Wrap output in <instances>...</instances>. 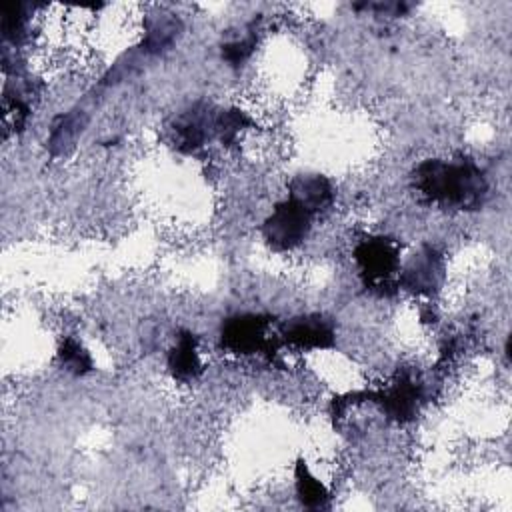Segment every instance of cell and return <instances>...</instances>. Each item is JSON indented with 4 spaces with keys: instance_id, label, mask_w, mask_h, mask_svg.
Segmentation results:
<instances>
[{
    "instance_id": "obj_1",
    "label": "cell",
    "mask_w": 512,
    "mask_h": 512,
    "mask_svg": "<svg viewBox=\"0 0 512 512\" xmlns=\"http://www.w3.org/2000/svg\"><path fill=\"white\" fill-rule=\"evenodd\" d=\"M414 184L426 200L462 210L480 206L488 190L480 168L464 160H426L414 170Z\"/></svg>"
},
{
    "instance_id": "obj_2",
    "label": "cell",
    "mask_w": 512,
    "mask_h": 512,
    "mask_svg": "<svg viewBox=\"0 0 512 512\" xmlns=\"http://www.w3.org/2000/svg\"><path fill=\"white\" fill-rule=\"evenodd\" d=\"M312 216V212L288 196L286 200L278 202L272 214L264 220L262 236L276 250H292L308 236Z\"/></svg>"
},
{
    "instance_id": "obj_3",
    "label": "cell",
    "mask_w": 512,
    "mask_h": 512,
    "mask_svg": "<svg viewBox=\"0 0 512 512\" xmlns=\"http://www.w3.org/2000/svg\"><path fill=\"white\" fill-rule=\"evenodd\" d=\"M354 260L366 284L384 288L398 270L400 258L394 240L384 236H372L362 240L354 250Z\"/></svg>"
},
{
    "instance_id": "obj_4",
    "label": "cell",
    "mask_w": 512,
    "mask_h": 512,
    "mask_svg": "<svg viewBox=\"0 0 512 512\" xmlns=\"http://www.w3.org/2000/svg\"><path fill=\"white\" fill-rule=\"evenodd\" d=\"M222 346L236 354H252L268 348V320L258 314L232 316L222 324Z\"/></svg>"
},
{
    "instance_id": "obj_5",
    "label": "cell",
    "mask_w": 512,
    "mask_h": 512,
    "mask_svg": "<svg viewBox=\"0 0 512 512\" xmlns=\"http://www.w3.org/2000/svg\"><path fill=\"white\" fill-rule=\"evenodd\" d=\"M442 278V256L430 246H424L420 252H416L400 272V284L416 294H432L442 284Z\"/></svg>"
},
{
    "instance_id": "obj_6",
    "label": "cell",
    "mask_w": 512,
    "mask_h": 512,
    "mask_svg": "<svg viewBox=\"0 0 512 512\" xmlns=\"http://www.w3.org/2000/svg\"><path fill=\"white\" fill-rule=\"evenodd\" d=\"M216 114L206 106H194L182 114L174 124L176 144L182 152H194L204 146V142L216 134Z\"/></svg>"
},
{
    "instance_id": "obj_7",
    "label": "cell",
    "mask_w": 512,
    "mask_h": 512,
    "mask_svg": "<svg viewBox=\"0 0 512 512\" xmlns=\"http://www.w3.org/2000/svg\"><path fill=\"white\" fill-rule=\"evenodd\" d=\"M282 336L288 344L298 348H330L334 344V330L322 316H302L284 328Z\"/></svg>"
},
{
    "instance_id": "obj_8",
    "label": "cell",
    "mask_w": 512,
    "mask_h": 512,
    "mask_svg": "<svg viewBox=\"0 0 512 512\" xmlns=\"http://www.w3.org/2000/svg\"><path fill=\"white\" fill-rule=\"evenodd\" d=\"M374 400L380 402L382 410L396 420H410L416 412V402L420 396V390L412 378L402 376L396 380L388 390L370 392Z\"/></svg>"
},
{
    "instance_id": "obj_9",
    "label": "cell",
    "mask_w": 512,
    "mask_h": 512,
    "mask_svg": "<svg viewBox=\"0 0 512 512\" xmlns=\"http://www.w3.org/2000/svg\"><path fill=\"white\" fill-rule=\"evenodd\" d=\"M292 200H296L302 208L316 214L320 208H324L332 198V186L324 176L312 174V176H298L290 184Z\"/></svg>"
},
{
    "instance_id": "obj_10",
    "label": "cell",
    "mask_w": 512,
    "mask_h": 512,
    "mask_svg": "<svg viewBox=\"0 0 512 512\" xmlns=\"http://www.w3.org/2000/svg\"><path fill=\"white\" fill-rule=\"evenodd\" d=\"M180 20L172 14H164V16H154L148 24H146V36L142 42V54L152 56V54H160L162 50H166L168 46L174 44V40L180 34Z\"/></svg>"
},
{
    "instance_id": "obj_11",
    "label": "cell",
    "mask_w": 512,
    "mask_h": 512,
    "mask_svg": "<svg viewBox=\"0 0 512 512\" xmlns=\"http://www.w3.org/2000/svg\"><path fill=\"white\" fill-rule=\"evenodd\" d=\"M168 368L178 380H190L200 372V356L194 334L182 332L168 356Z\"/></svg>"
},
{
    "instance_id": "obj_12",
    "label": "cell",
    "mask_w": 512,
    "mask_h": 512,
    "mask_svg": "<svg viewBox=\"0 0 512 512\" xmlns=\"http://www.w3.org/2000/svg\"><path fill=\"white\" fill-rule=\"evenodd\" d=\"M86 126V114L80 110V112H70L66 116H60L52 130H50V152L52 154H62L66 152L68 148L74 146L76 138L82 134Z\"/></svg>"
},
{
    "instance_id": "obj_13",
    "label": "cell",
    "mask_w": 512,
    "mask_h": 512,
    "mask_svg": "<svg viewBox=\"0 0 512 512\" xmlns=\"http://www.w3.org/2000/svg\"><path fill=\"white\" fill-rule=\"evenodd\" d=\"M296 494L300 502L310 508H322L328 502V490L316 476H312L304 462H298L296 466Z\"/></svg>"
},
{
    "instance_id": "obj_14",
    "label": "cell",
    "mask_w": 512,
    "mask_h": 512,
    "mask_svg": "<svg viewBox=\"0 0 512 512\" xmlns=\"http://www.w3.org/2000/svg\"><path fill=\"white\" fill-rule=\"evenodd\" d=\"M62 364L66 366V370L74 372V374H84L92 368V360H90V354L72 338H66L64 344L60 346V352H58Z\"/></svg>"
},
{
    "instance_id": "obj_15",
    "label": "cell",
    "mask_w": 512,
    "mask_h": 512,
    "mask_svg": "<svg viewBox=\"0 0 512 512\" xmlns=\"http://www.w3.org/2000/svg\"><path fill=\"white\" fill-rule=\"evenodd\" d=\"M254 46H256L254 34L240 36V38H236V40H232V42H226V44L222 46V58H224L226 62H230L232 66H238V64H242V62L252 54Z\"/></svg>"
}]
</instances>
